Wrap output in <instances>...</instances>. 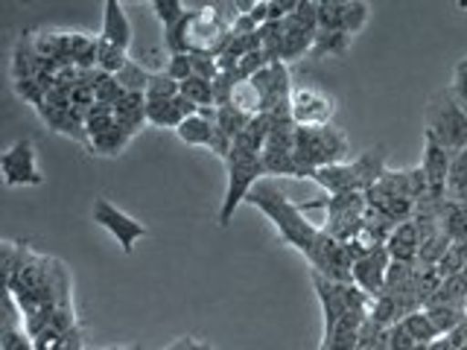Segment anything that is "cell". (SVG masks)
<instances>
[{"mask_svg":"<svg viewBox=\"0 0 467 350\" xmlns=\"http://www.w3.org/2000/svg\"><path fill=\"white\" fill-rule=\"evenodd\" d=\"M248 204H254L263 216H269V222L277 228V237L310 260L313 272H325L327 257L336 248V240L330 233L321 231V225H313L310 219L304 216V211L284 193L281 184L263 179L252 193H248Z\"/></svg>","mask_w":467,"mask_h":350,"instance_id":"obj_1","label":"cell"},{"mask_svg":"<svg viewBox=\"0 0 467 350\" xmlns=\"http://www.w3.org/2000/svg\"><path fill=\"white\" fill-rule=\"evenodd\" d=\"M386 170H389L386 167V146H374V149H365L354 160L316 170L310 179L325 190L327 196L365 193V190H371L379 179H383Z\"/></svg>","mask_w":467,"mask_h":350,"instance_id":"obj_2","label":"cell"},{"mask_svg":"<svg viewBox=\"0 0 467 350\" xmlns=\"http://www.w3.org/2000/svg\"><path fill=\"white\" fill-rule=\"evenodd\" d=\"M350 155V143L342 129L333 123L327 126H298L296 129V160L304 172V179L321 167L345 164Z\"/></svg>","mask_w":467,"mask_h":350,"instance_id":"obj_3","label":"cell"},{"mask_svg":"<svg viewBox=\"0 0 467 350\" xmlns=\"http://www.w3.org/2000/svg\"><path fill=\"white\" fill-rule=\"evenodd\" d=\"M225 167H228V187H225V199H223V208H219V225L228 228L234 211L240 208L243 201H248V193L263 181V158L257 149H252L245 140H234L231 152L225 158Z\"/></svg>","mask_w":467,"mask_h":350,"instance_id":"obj_4","label":"cell"},{"mask_svg":"<svg viewBox=\"0 0 467 350\" xmlns=\"http://www.w3.org/2000/svg\"><path fill=\"white\" fill-rule=\"evenodd\" d=\"M427 131L450 155L467 149V108L452 97L450 88L438 91L427 108Z\"/></svg>","mask_w":467,"mask_h":350,"instance_id":"obj_5","label":"cell"},{"mask_svg":"<svg viewBox=\"0 0 467 350\" xmlns=\"http://www.w3.org/2000/svg\"><path fill=\"white\" fill-rule=\"evenodd\" d=\"M272 129L266 146H263V170L266 175H289V179H304V172L296 160V120L292 114H269Z\"/></svg>","mask_w":467,"mask_h":350,"instance_id":"obj_6","label":"cell"},{"mask_svg":"<svg viewBox=\"0 0 467 350\" xmlns=\"http://www.w3.org/2000/svg\"><path fill=\"white\" fill-rule=\"evenodd\" d=\"M284 24V65L310 56L313 41L318 36V4L316 0H298L296 12Z\"/></svg>","mask_w":467,"mask_h":350,"instance_id":"obj_7","label":"cell"},{"mask_svg":"<svg viewBox=\"0 0 467 350\" xmlns=\"http://www.w3.org/2000/svg\"><path fill=\"white\" fill-rule=\"evenodd\" d=\"M260 97V114H292V91L296 85L289 79V67L284 62H272L252 79Z\"/></svg>","mask_w":467,"mask_h":350,"instance_id":"obj_8","label":"cell"},{"mask_svg":"<svg viewBox=\"0 0 467 350\" xmlns=\"http://www.w3.org/2000/svg\"><path fill=\"white\" fill-rule=\"evenodd\" d=\"M0 175L6 187H41L44 172L38 167L36 143L29 138L15 140L9 149L0 155Z\"/></svg>","mask_w":467,"mask_h":350,"instance_id":"obj_9","label":"cell"},{"mask_svg":"<svg viewBox=\"0 0 467 350\" xmlns=\"http://www.w3.org/2000/svg\"><path fill=\"white\" fill-rule=\"evenodd\" d=\"M91 216H94V222H97L102 231H109L111 237L117 240V245H120V252H123V254H131V252H135V245L146 237V233H150L143 222H138L135 216H129L126 211H120V208H117V204H111L109 199H97Z\"/></svg>","mask_w":467,"mask_h":350,"instance_id":"obj_10","label":"cell"},{"mask_svg":"<svg viewBox=\"0 0 467 350\" xmlns=\"http://www.w3.org/2000/svg\"><path fill=\"white\" fill-rule=\"evenodd\" d=\"M336 114V102L316 91V88H296L292 91V120L296 126H327Z\"/></svg>","mask_w":467,"mask_h":350,"instance_id":"obj_11","label":"cell"},{"mask_svg":"<svg viewBox=\"0 0 467 350\" xmlns=\"http://www.w3.org/2000/svg\"><path fill=\"white\" fill-rule=\"evenodd\" d=\"M450 160L452 155L438 143L430 131H423V158H420V170L430 181V199L432 201H444L447 199V175H450Z\"/></svg>","mask_w":467,"mask_h":350,"instance_id":"obj_12","label":"cell"},{"mask_svg":"<svg viewBox=\"0 0 467 350\" xmlns=\"http://www.w3.org/2000/svg\"><path fill=\"white\" fill-rule=\"evenodd\" d=\"M391 266V257L386 252V245L374 248L365 257L354 262V283L365 292L368 298H379L386 292V274Z\"/></svg>","mask_w":467,"mask_h":350,"instance_id":"obj_13","label":"cell"},{"mask_svg":"<svg viewBox=\"0 0 467 350\" xmlns=\"http://www.w3.org/2000/svg\"><path fill=\"white\" fill-rule=\"evenodd\" d=\"M99 38L117 44L120 50H129L131 47L135 29H131V21H129V15H126L120 0H106V6H102V29H99Z\"/></svg>","mask_w":467,"mask_h":350,"instance_id":"obj_14","label":"cell"},{"mask_svg":"<svg viewBox=\"0 0 467 350\" xmlns=\"http://www.w3.org/2000/svg\"><path fill=\"white\" fill-rule=\"evenodd\" d=\"M386 252L394 262H409V266H418V252H420V233L415 219L412 222H400L391 231V237L386 242Z\"/></svg>","mask_w":467,"mask_h":350,"instance_id":"obj_15","label":"cell"},{"mask_svg":"<svg viewBox=\"0 0 467 350\" xmlns=\"http://www.w3.org/2000/svg\"><path fill=\"white\" fill-rule=\"evenodd\" d=\"M38 117L47 129H53L56 135H65V138H73L88 146V131H85V120L73 111V108H56V106H41L38 108Z\"/></svg>","mask_w":467,"mask_h":350,"instance_id":"obj_16","label":"cell"},{"mask_svg":"<svg viewBox=\"0 0 467 350\" xmlns=\"http://www.w3.org/2000/svg\"><path fill=\"white\" fill-rule=\"evenodd\" d=\"M114 114H117V126H123L131 138L138 135V131L150 123L146 120V94H131L126 91V97L114 106Z\"/></svg>","mask_w":467,"mask_h":350,"instance_id":"obj_17","label":"cell"},{"mask_svg":"<svg viewBox=\"0 0 467 350\" xmlns=\"http://www.w3.org/2000/svg\"><path fill=\"white\" fill-rule=\"evenodd\" d=\"M441 228L450 242L467 240V201H441Z\"/></svg>","mask_w":467,"mask_h":350,"instance_id":"obj_18","label":"cell"},{"mask_svg":"<svg viewBox=\"0 0 467 350\" xmlns=\"http://www.w3.org/2000/svg\"><path fill=\"white\" fill-rule=\"evenodd\" d=\"M97 44L99 36L70 33V62L79 70H97Z\"/></svg>","mask_w":467,"mask_h":350,"instance_id":"obj_19","label":"cell"},{"mask_svg":"<svg viewBox=\"0 0 467 350\" xmlns=\"http://www.w3.org/2000/svg\"><path fill=\"white\" fill-rule=\"evenodd\" d=\"M131 140L135 138H131L123 126H114L106 131V135H97V138L88 140V149H91L94 155H120V152H126V146Z\"/></svg>","mask_w":467,"mask_h":350,"instance_id":"obj_20","label":"cell"},{"mask_svg":"<svg viewBox=\"0 0 467 350\" xmlns=\"http://www.w3.org/2000/svg\"><path fill=\"white\" fill-rule=\"evenodd\" d=\"M447 199L450 201H467V149L452 155L450 175H447Z\"/></svg>","mask_w":467,"mask_h":350,"instance_id":"obj_21","label":"cell"},{"mask_svg":"<svg viewBox=\"0 0 467 350\" xmlns=\"http://www.w3.org/2000/svg\"><path fill=\"white\" fill-rule=\"evenodd\" d=\"M129 62H131V58H129V50H120L117 44H111V41H106V38H99V44H97V70L117 77V73H120Z\"/></svg>","mask_w":467,"mask_h":350,"instance_id":"obj_22","label":"cell"},{"mask_svg":"<svg viewBox=\"0 0 467 350\" xmlns=\"http://www.w3.org/2000/svg\"><path fill=\"white\" fill-rule=\"evenodd\" d=\"M400 324L409 330V335L418 342V345H432L435 339H441V333H438V327L432 324V318L423 313V310H415V313H409Z\"/></svg>","mask_w":467,"mask_h":350,"instance_id":"obj_23","label":"cell"},{"mask_svg":"<svg viewBox=\"0 0 467 350\" xmlns=\"http://www.w3.org/2000/svg\"><path fill=\"white\" fill-rule=\"evenodd\" d=\"M260 36V50L266 53L269 62H284V24L269 21L257 29Z\"/></svg>","mask_w":467,"mask_h":350,"instance_id":"obj_24","label":"cell"},{"mask_svg":"<svg viewBox=\"0 0 467 350\" xmlns=\"http://www.w3.org/2000/svg\"><path fill=\"white\" fill-rule=\"evenodd\" d=\"M248 123H252V114H245L240 111L234 102H228V106H219L216 108V126L225 131V135L234 140V138H240L243 131L248 129Z\"/></svg>","mask_w":467,"mask_h":350,"instance_id":"obj_25","label":"cell"},{"mask_svg":"<svg viewBox=\"0 0 467 350\" xmlns=\"http://www.w3.org/2000/svg\"><path fill=\"white\" fill-rule=\"evenodd\" d=\"M350 47V36L348 33H325L318 29V36L313 41L310 58H325V56H345Z\"/></svg>","mask_w":467,"mask_h":350,"instance_id":"obj_26","label":"cell"},{"mask_svg":"<svg viewBox=\"0 0 467 350\" xmlns=\"http://www.w3.org/2000/svg\"><path fill=\"white\" fill-rule=\"evenodd\" d=\"M423 313L432 318V324L438 327V333H441V335L452 333L467 318L464 306H447V304H441V306H427Z\"/></svg>","mask_w":467,"mask_h":350,"instance_id":"obj_27","label":"cell"},{"mask_svg":"<svg viewBox=\"0 0 467 350\" xmlns=\"http://www.w3.org/2000/svg\"><path fill=\"white\" fill-rule=\"evenodd\" d=\"M368 15H371V6L365 4V0H342V29L350 38L368 24Z\"/></svg>","mask_w":467,"mask_h":350,"instance_id":"obj_28","label":"cell"},{"mask_svg":"<svg viewBox=\"0 0 467 350\" xmlns=\"http://www.w3.org/2000/svg\"><path fill=\"white\" fill-rule=\"evenodd\" d=\"M0 350H36L33 335L24 330V324L15 321V315L9 313L4 333H0Z\"/></svg>","mask_w":467,"mask_h":350,"instance_id":"obj_29","label":"cell"},{"mask_svg":"<svg viewBox=\"0 0 467 350\" xmlns=\"http://www.w3.org/2000/svg\"><path fill=\"white\" fill-rule=\"evenodd\" d=\"M182 94L199 108H216V97H213V82L202 79V77H190L182 82Z\"/></svg>","mask_w":467,"mask_h":350,"instance_id":"obj_30","label":"cell"},{"mask_svg":"<svg viewBox=\"0 0 467 350\" xmlns=\"http://www.w3.org/2000/svg\"><path fill=\"white\" fill-rule=\"evenodd\" d=\"M94 94H97V102H102V106H117L123 97H126V88L117 82V77H111V73H102L97 70L94 77Z\"/></svg>","mask_w":467,"mask_h":350,"instance_id":"obj_31","label":"cell"},{"mask_svg":"<svg viewBox=\"0 0 467 350\" xmlns=\"http://www.w3.org/2000/svg\"><path fill=\"white\" fill-rule=\"evenodd\" d=\"M117 126V114L111 106H102V102H97V106L88 111L85 117V131H88V140L97 138V135H106L109 129Z\"/></svg>","mask_w":467,"mask_h":350,"instance_id":"obj_32","label":"cell"},{"mask_svg":"<svg viewBox=\"0 0 467 350\" xmlns=\"http://www.w3.org/2000/svg\"><path fill=\"white\" fill-rule=\"evenodd\" d=\"M190 24H193V12L182 18L179 24H172L164 29V44L170 56H179V53H190Z\"/></svg>","mask_w":467,"mask_h":350,"instance_id":"obj_33","label":"cell"},{"mask_svg":"<svg viewBox=\"0 0 467 350\" xmlns=\"http://www.w3.org/2000/svg\"><path fill=\"white\" fill-rule=\"evenodd\" d=\"M150 79H152V70H146V67H140L135 58L117 73V82H120L126 91H131V94H146V88H150Z\"/></svg>","mask_w":467,"mask_h":350,"instance_id":"obj_34","label":"cell"},{"mask_svg":"<svg viewBox=\"0 0 467 350\" xmlns=\"http://www.w3.org/2000/svg\"><path fill=\"white\" fill-rule=\"evenodd\" d=\"M150 9L155 12V18L164 24V29L172 26V24H179L182 18H187V15H190L184 0H152Z\"/></svg>","mask_w":467,"mask_h":350,"instance_id":"obj_35","label":"cell"},{"mask_svg":"<svg viewBox=\"0 0 467 350\" xmlns=\"http://www.w3.org/2000/svg\"><path fill=\"white\" fill-rule=\"evenodd\" d=\"M357 350H389V327H379L368 318L359 330Z\"/></svg>","mask_w":467,"mask_h":350,"instance_id":"obj_36","label":"cell"},{"mask_svg":"<svg viewBox=\"0 0 467 350\" xmlns=\"http://www.w3.org/2000/svg\"><path fill=\"white\" fill-rule=\"evenodd\" d=\"M318 29H325V33H345L342 0H318Z\"/></svg>","mask_w":467,"mask_h":350,"instance_id":"obj_37","label":"cell"},{"mask_svg":"<svg viewBox=\"0 0 467 350\" xmlns=\"http://www.w3.org/2000/svg\"><path fill=\"white\" fill-rule=\"evenodd\" d=\"M179 94H182V85L170 79L164 70L152 73L150 88H146V99H175Z\"/></svg>","mask_w":467,"mask_h":350,"instance_id":"obj_38","label":"cell"},{"mask_svg":"<svg viewBox=\"0 0 467 350\" xmlns=\"http://www.w3.org/2000/svg\"><path fill=\"white\" fill-rule=\"evenodd\" d=\"M231 102H234V106H237L240 111L252 114V117L260 114V97H257V91H254V85H252V82H237V85H234Z\"/></svg>","mask_w":467,"mask_h":350,"instance_id":"obj_39","label":"cell"},{"mask_svg":"<svg viewBox=\"0 0 467 350\" xmlns=\"http://www.w3.org/2000/svg\"><path fill=\"white\" fill-rule=\"evenodd\" d=\"M464 266H467V260H464V252L459 242H452L447 248V254L438 260V272H441V277H456L464 272Z\"/></svg>","mask_w":467,"mask_h":350,"instance_id":"obj_40","label":"cell"},{"mask_svg":"<svg viewBox=\"0 0 467 350\" xmlns=\"http://www.w3.org/2000/svg\"><path fill=\"white\" fill-rule=\"evenodd\" d=\"M164 73L170 79H175V82H187L190 77H193V58H190V53H179V56H170L167 58V67H164Z\"/></svg>","mask_w":467,"mask_h":350,"instance_id":"obj_41","label":"cell"},{"mask_svg":"<svg viewBox=\"0 0 467 350\" xmlns=\"http://www.w3.org/2000/svg\"><path fill=\"white\" fill-rule=\"evenodd\" d=\"M15 91H18V97L26 99L36 111L44 106V97H47L38 79H18V82H15Z\"/></svg>","mask_w":467,"mask_h":350,"instance_id":"obj_42","label":"cell"},{"mask_svg":"<svg viewBox=\"0 0 467 350\" xmlns=\"http://www.w3.org/2000/svg\"><path fill=\"white\" fill-rule=\"evenodd\" d=\"M190 58H193V77H202V79H208L213 82L219 73V58L216 56H204V53H190Z\"/></svg>","mask_w":467,"mask_h":350,"instance_id":"obj_43","label":"cell"},{"mask_svg":"<svg viewBox=\"0 0 467 350\" xmlns=\"http://www.w3.org/2000/svg\"><path fill=\"white\" fill-rule=\"evenodd\" d=\"M415 347H420V345L409 335V330L400 324V321L389 327V350H415Z\"/></svg>","mask_w":467,"mask_h":350,"instance_id":"obj_44","label":"cell"},{"mask_svg":"<svg viewBox=\"0 0 467 350\" xmlns=\"http://www.w3.org/2000/svg\"><path fill=\"white\" fill-rule=\"evenodd\" d=\"M452 97H456L462 106L467 108V56L462 58V62L456 65V70H452V85H450Z\"/></svg>","mask_w":467,"mask_h":350,"instance_id":"obj_45","label":"cell"},{"mask_svg":"<svg viewBox=\"0 0 467 350\" xmlns=\"http://www.w3.org/2000/svg\"><path fill=\"white\" fill-rule=\"evenodd\" d=\"M170 350H211V347L208 345H199L196 339H190V335H187V339H179Z\"/></svg>","mask_w":467,"mask_h":350,"instance_id":"obj_46","label":"cell"},{"mask_svg":"<svg viewBox=\"0 0 467 350\" xmlns=\"http://www.w3.org/2000/svg\"><path fill=\"white\" fill-rule=\"evenodd\" d=\"M459 245H462V252H464V260H467V240H462Z\"/></svg>","mask_w":467,"mask_h":350,"instance_id":"obj_47","label":"cell"},{"mask_svg":"<svg viewBox=\"0 0 467 350\" xmlns=\"http://www.w3.org/2000/svg\"><path fill=\"white\" fill-rule=\"evenodd\" d=\"M102 350H135V347H102Z\"/></svg>","mask_w":467,"mask_h":350,"instance_id":"obj_48","label":"cell"},{"mask_svg":"<svg viewBox=\"0 0 467 350\" xmlns=\"http://www.w3.org/2000/svg\"><path fill=\"white\" fill-rule=\"evenodd\" d=\"M459 6H462V9H467V0H459Z\"/></svg>","mask_w":467,"mask_h":350,"instance_id":"obj_49","label":"cell"},{"mask_svg":"<svg viewBox=\"0 0 467 350\" xmlns=\"http://www.w3.org/2000/svg\"><path fill=\"white\" fill-rule=\"evenodd\" d=\"M462 274H464V281H467V266H464V272H462Z\"/></svg>","mask_w":467,"mask_h":350,"instance_id":"obj_50","label":"cell"}]
</instances>
